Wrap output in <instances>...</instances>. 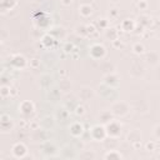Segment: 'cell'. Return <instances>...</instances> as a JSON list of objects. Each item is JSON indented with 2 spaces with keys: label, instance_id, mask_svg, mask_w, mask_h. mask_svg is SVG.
<instances>
[{
  "label": "cell",
  "instance_id": "cell-1",
  "mask_svg": "<svg viewBox=\"0 0 160 160\" xmlns=\"http://www.w3.org/2000/svg\"><path fill=\"white\" fill-rule=\"evenodd\" d=\"M111 114L114 115V116H120V118H122V116H126L128 114H129V111H130V105L126 102V101H122V100H119V101H116V102H114L112 105H111Z\"/></svg>",
  "mask_w": 160,
  "mask_h": 160
},
{
  "label": "cell",
  "instance_id": "cell-2",
  "mask_svg": "<svg viewBox=\"0 0 160 160\" xmlns=\"http://www.w3.org/2000/svg\"><path fill=\"white\" fill-rule=\"evenodd\" d=\"M121 126H122V125H121V122H120L119 120L111 119V120H110L109 122H106V125H105L108 136L114 138V139L119 138L120 134H121Z\"/></svg>",
  "mask_w": 160,
  "mask_h": 160
},
{
  "label": "cell",
  "instance_id": "cell-3",
  "mask_svg": "<svg viewBox=\"0 0 160 160\" xmlns=\"http://www.w3.org/2000/svg\"><path fill=\"white\" fill-rule=\"evenodd\" d=\"M90 136L95 141H104L105 138L108 136L105 125H94L90 130Z\"/></svg>",
  "mask_w": 160,
  "mask_h": 160
},
{
  "label": "cell",
  "instance_id": "cell-4",
  "mask_svg": "<svg viewBox=\"0 0 160 160\" xmlns=\"http://www.w3.org/2000/svg\"><path fill=\"white\" fill-rule=\"evenodd\" d=\"M89 52L92 59H102L106 55V49L101 44H94L89 49Z\"/></svg>",
  "mask_w": 160,
  "mask_h": 160
},
{
  "label": "cell",
  "instance_id": "cell-5",
  "mask_svg": "<svg viewBox=\"0 0 160 160\" xmlns=\"http://www.w3.org/2000/svg\"><path fill=\"white\" fill-rule=\"evenodd\" d=\"M0 126H1V132H9L14 129V121L8 114H2L0 120Z\"/></svg>",
  "mask_w": 160,
  "mask_h": 160
},
{
  "label": "cell",
  "instance_id": "cell-6",
  "mask_svg": "<svg viewBox=\"0 0 160 160\" xmlns=\"http://www.w3.org/2000/svg\"><path fill=\"white\" fill-rule=\"evenodd\" d=\"M12 155L15 156V158H24L26 154H28V148H26V145L24 144V142H16L14 146H12Z\"/></svg>",
  "mask_w": 160,
  "mask_h": 160
},
{
  "label": "cell",
  "instance_id": "cell-7",
  "mask_svg": "<svg viewBox=\"0 0 160 160\" xmlns=\"http://www.w3.org/2000/svg\"><path fill=\"white\" fill-rule=\"evenodd\" d=\"M19 110L21 111V114L24 115H28V114H32L34 110H35V105L32 101H29V100H25L22 101L20 105H19Z\"/></svg>",
  "mask_w": 160,
  "mask_h": 160
},
{
  "label": "cell",
  "instance_id": "cell-8",
  "mask_svg": "<svg viewBox=\"0 0 160 160\" xmlns=\"http://www.w3.org/2000/svg\"><path fill=\"white\" fill-rule=\"evenodd\" d=\"M69 130H70V134H71L72 136L79 138V136H81L82 132H84V126H82L81 122L75 121V122H72V124L69 126Z\"/></svg>",
  "mask_w": 160,
  "mask_h": 160
},
{
  "label": "cell",
  "instance_id": "cell-9",
  "mask_svg": "<svg viewBox=\"0 0 160 160\" xmlns=\"http://www.w3.org/2000/svg\"><path fill=\"white\" fill-rule=\"evenodd\" d=\"M94 95H95V92H94V90L90 86H82L79 90V98L81 100H85V101L86 100H90Z\"/></svg>",
  "mask_w": 160,
  "mask_h": 160
},
{
  "label": "cell",
  "instance_id": "cell-10",
  "mask_svg": "<svg viewBox=\"0 0 160 160\" xmlns=\"http://www.w3.org/2000/svg\"><path fill=\"white\" fill-rule=\"evenodd\" d=\"M92 11H94V9H92V6H91L90 4H81V5L79 6V12H80V15L84 16V18L90 16V15L92 14Z\"/></svg>",
  "mask_w": 160,
  "mask_h": 160
},
{
  "label": "cell",
  "instance_id": "cell-11",
  "mask_svg": "<svg viewBox=\"0 0 160 160\" xmlns=\"http://www.w3.org/2000/svg\"><path fill=\"white\" fill-rule=\"evenodd\" d=\"M128 140H129V141H131V142L141 141V132H140L138 129L131 130V131L128 134Z\"/></svg>",
  "mask_w": 160,
  "mask_h": 160
},
{
  "label": "cell",
  "instance_id": "cell-12",
  "mask_svg": "<svg viewBox=\"0 0 160 160\" xmlns=\"http://www.w3.org/2000/svg\"><path fill=\"white\" fill-rule=\"evenodd\" d=\"M121 29L124 31H132L135 29V21L131 20V19H125L121 22Z\"/></svg>",
  "mask_w": 160,
  "mask_h": 160
},
{
  "label": "cell",
  "instance_id": "cell-13",
  "mask_svg": "<svg viewBox=\"0 0 160 160\" xmlns=\"http://www.w3.org/2000/svg\"><path fill=\"white\" fill-rule=\"evenodd\" d=\"M11 64H12L15 68H21V66H20V64H22V65H26V60H25V58H24L22 55H19V54H16V55H14V56H12Z\"/></svg>",
  "mask_w": 160,
  "mask_h": 160
},
{
  "label": "cell",
  "instance_id": "cell-14",
  "mask_svg": "<svg viewBox=\"0 0 160 160\" xmlns=\"http://www.w3.org/2000/svg\"><path fill=\"white\" fill-rule=\"evenodd\" d=\"M104 158H105V159H121V158H122V155H121L118 150L111 149V150H109V151L104 155Z\"/></svg>",
  "mask_w": 160,
  "mask_h": 160
},
{
  "label": "cell",
  "instance_id": "cell-15",
  "mask_svg": "<svg viewBox=\"0 0 160 160\" xmlns=\"http://www.w3.org/2000/svg\"><path fill=\"white\" fill-rule=\"evenodd\" d=\"M132 52L134 54H138V55H141V54H145V48L142 44L140 42H136L132 45Z\"/></svg>",
  "mask_w": 160,
  "mask_h": 160
},
{
  "label": "cell",
  "instance_id": "cell-16",
  "mask_svg": "<svg viewBox=\"0 0 160 160\" xmlns=\"http://www.w3.org/2000/svg\"><path fill=\"white\" fill-rule=\"evenodd\" d=\"M0 92H1V98H2V99L10 96V86L1 85V90H0Z\"/></svg>",
  "mask_w": 160,
  "mask_h": 160
},
{
  "label": "cell",
  "instance_id": "cell-17",
  "mask_svg": "<svg viewBox=\"0 0 160 160\" xmlns=\"http://www.w3.org/2000/svg\"><path fill=\"white\" fill-rule=\"evenodd\" d=\"M59 85H60L61 90H64V91H68L70 89V81H68V80H60Z\"/></svg>",
  "mask_w": 160,
  "mask_h": 160
},
{
  "label": "cell",
  "instance_id": "cell-18",
  "mask_svg": "<svg viewBox=\"0 0 160 160\" xmlns=\"http://www.w3.org/2000/svg\"><path fill=\"white\" fill-rule=\"evenodd\" d=\"M136 5H138V8H139L140 10H145L146 6H148V2H146V0H139Z\"/></svg>",
  "mask_w": 160,
  "mask_h": 160
},
{
  "label": "cell",
  "instance_id": "cell-19",
  "mask_svg": "<svg viewBox=\"0 0 160 160\" xmlns=\"http://www.w3.org/2000/svg\"><path fill=\"white\" fill-rule=\"evenodd\" d=\"M75 114L76 115H84L85 114V109H84V106H81V105H78L76 108H75Z\"/></svg>",
  "mask_w": 160,
  "mask_h": 160
},
{
  "label": "cell",
  "instance_id": "cell-20",
  "mask_svg": "<svg viewBox=\"0 0 160 160\" xmlns=\"http://www.w3.org/2000/svg\"><path fill=\"white\" fill-rule=\"evenodd\" d=\"M154 135H155L158 139H160V124H158V125L154 128Z\"/></svg>",
  "mask_w": 160,
  "mask_h": 160
},
{
  "label": "cell",
  "instance_id": "cell-21",
  "mask_svg": "<svg viewBox=\"0 0 160 160\" xmlns=\"http://www.w3.org/2000/svg\"><path fill=\"white\" fill-rule=\"evenodd\" d=\"M154 148H155V142H154V141H151V142L149 141V142L146 144V149H148L149 151H150V150H154Z\"/></svg>",
  "mask_w": 160,
  "mask_h": 160
}]
</instances>
